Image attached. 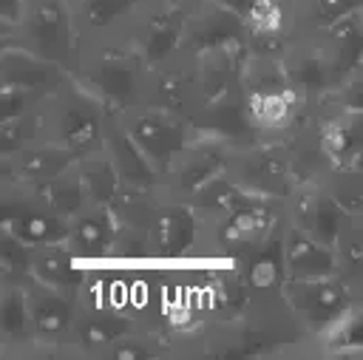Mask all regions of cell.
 <instances>
[{
	"label": "cell",
	"mask_w": 363,
	"mask_h": 360,
	"mask_svg": "<svg viewBox=\"0 0 363 360\" xmlns=\"http://www.w3.org/2000/svg\"><path fill=\"white\" fill-rule=\"evenodd\" d=\"M145 62L119 31L82 40V54L71 77L88 88L108 111L119 113L139 102Z\"/></svg>",
	"instance_id": "obj_1"
},
{
	"label": "cell",
	"mask_w": 363,
	"mask_h": 360,
	"mask_svg": "<svg viewBox=\"0 0 363 360\" xmlns=\"http://www.w3.org/2000/svg\"><path fill=\"white\" fill-rule=\"evenodd\" d=\"M3 43L23 45L68 71L77 68L82 54V34L68 0H26L17 23L3 31Z\"/></svg>",
	"instance_id": "obj_2"
},
{
	"label": "cell",
	"mask_w": 363,
	"mask_h": 360,
	"mask_svg": "<svg viewBox=\"0 0 363 360\" xmlns=\"http://www.w3.org/2000/svg\"><path fill=\"white\" fill-rule=\"evenodd\" d=\"M43 113L45 139L68 147L71 153L85 156L105 147V125L111 111L74 77L43 102Z\"/></svg>",
	"instance_id": "obj_3"
},
{
	"label": "cell",
	"mask_w": 363,
	"mask_h": 360,
	"mask_svg": "<svg viewBox=\"0 0 363 360\" xmlns=\"http://www.w3.org/2000/svg\"><path fill=\"white\" fill-rule=\"evenodd\" d=\"M119 122L125 125L130 139L139 145V150L150 159V164L159 170V176L179 156V150L201 133L193 116L162 111L145 102H136L128 111H119Z\"/></svg>",
	"instance_id": "obj_4"
},
{
	"label": "cell",
	"mask_w": 363,
	"mask_h": 360,
	"mask_svg": "<svg viewBox=\"0 0 363 360\" xmlns=\"http://www.w3.org/2000/svg\"><path fill=\"white\" fill-rule=\"evenodd\" d=\"M284 306L289 315L309 329L312 334H320L329 329L357 298V289L343 275H326V278H286L281 286Z\"/></svg>",
	"instance_id": "obj_5"
},
{
	"label": "cell",
	"mask_w": 363,
	"mask_h": 360,
	"mask_svg": "<svg viewBox=\"0 0 363 360\" xmlns=\"http://www.w3.org/2000/svg\"><path fill=\"white\" fill-rule=\"evenodd\" d=\"M184 23H187V9H179L167 0H145L133 11V17L119 28V34L150 68L182 51Z\"/></svg>",
	"instance_id": "obj_6"
},
{
	"label": "cell",
	"mask_w": 363,
	"mask_h": 360,
	"mask_svg": "<svg viewBox=\"0 0 363 360\" xmlns=\"http://www.w3.org/2000/svg\"><path fill=\"white\" fill-rule=\"evenodd\" d=\"M0 230L26 241L28 247H43L68 238V218L54 213L34 187L3 179V215Z\"/></svg>",
	"instance_id": "obj_7"
},
{
	"label": "cell",
	"mask_w": 363,
	"mask_h": 360,
	"mask_svg": "<svg viewBox=\"0 0 363 360\" xmlns=\"http://www.w3.org/2000/svg\"><path fill=\"white\" fill-rule=\"evenodd\" d=\"M284 224H286V201L272 196H255L252 201L218 218L213 224V238L218 249L244 258L250 249H255L269 235L284 230Z\"/></svg>",
	"instance_id": "obj_8"
},
{
	"label": "cell",
	"mask_w": 363,
	"mask_h": 360,
	"mask_svg": "<svg viewBox=\"0 0 363 360\" xmlns=\"http://www.w3.org/2000/svg\"><path fill=\"white\" fill-rule=\"evenodd\" d=\"M230 147H233L230 139H224L218 133H210V130H201L167 164V170L162 173L159 190L164 196L190 198L201 184H207L213 176H218L221 170H227Z\"/></svg>",
	"instance_id": "obj_9"
},
{
	"label": "cell",
	"mask_w": 363,
	"mask_h": 360,
	"mask_svg": "<svg viewBox=\"0 0 363 360\" xmlns=\"http://www.w3.org/2000/svg\"><path fill=\"white\" fill-rule=\"evenodd\" d=\"M139 102L162 108V111L196 116L201 111V94H199V85H196L190 57L184 51H179L176 57L145 68Z\"/></svg>",
	"instance_id": "obj_10"
},
{
	"label": "cell",
	"mask_w": 363,
	"mask_h": 360,
	"mask_svg": "<svg viewBox=\"0 0 363 360\" xmlns=\"http://www.w3.org/2000/svg\"><path fill=\"white\" fill-rule=\"evenodd\" d=\"M11 281H17V286L26 295L37 340L40 343H65V340H71V332H74L77 317H79L77 298L37 281L31 272L17 275Z\"/></svg>",
	"instance_id": "obj_11"
},
{
	"label": "cell",
	"mask_w": 363,
	"mask_h": 360,
	"mask_svg": "<svg viewBox=\"0 0 363 360\" xmlns=\"http://www.w3.org/2000/svg\"><path fill=\"white\" fill-rule=\"evenodd\" d=\"M346 218H349V213L340 207V201L326 190V184L320 179L301 181L292 190V196L286 198V221L329 247H335Z\"/></svg>",
	"instance_id": "obj_12"
},
{
	"label": "cell",
	"mask_w": 363,
	"mask_h": 360,
	"mask_svg": "<svg viewBox=\"0 0 363 360\" xmlns=\"http://www.w3.org/2000/svg\"><path fill=\"white\" fill-rule=\"evenodd\" d=\"M199 213L187 198L164 196L159 190L156 210L150 215V255L153 258H184L199 241Z\"/></svg>",
	"instance_id": "obj_13"
},
{
	"label": "cell",
	"mask_w": 363,
	"mask_h": 360,
	"mask_svg": "<svg viewBox=\"0 0 363 360\" xmlns=\"http://www.w3.org/2000/svg\"><path fill=\"white\" fill-rule=\"evenodd\" d=\"M71 79V71L48 57H40L23 45L3 43L0 48V88H20L37 96H51Z\"/></svg>",
	"instance_id": "obj_14"
},
{
	"label": "cell",
	"mask_w": 363,
	"mask_h": 360,
	"mask_svg": "<svg viewBox=\"0 0 363 360\" xmlns=\"http://www.w3.org/2000/svg\"><path fill=\"white\" fill-rule=\"evenodd\" d=\"M315 145L329 167H354L363 153V108L320 105Z\"/></svg>",
	"instance_id": "obj_15"
},
{
	"label": "cell",
	"mask_w": 363,
	"mask_h": 360,
	"mask_svg": "<svg viewBox=\"0 0 363 360\" xmlns=\"http://www.w3.org/2000/svg\"><path fill=\"white\" fill-rule=\"evenodd\" d=\"M247 40V23L244 14L216 3V0H201L193 9H187V23H184V54H196L213 45L224 43H238Z\"/></svg>",
	"instance_id": "obj_16"
},
{
	"label": "cell",
	"mask_w": 363,
	"mask_h": 360,
	"mask_svg": "<svg viewBox=\"0 0 363 360\" xmlns=\"http://www.w3.org/2000/svg\"><path fill=\"white\" fill-rule=\"evenodd\" d=\"M244 23L250 54L284 57L295 37L292 0H252L244 14Z\"/></svg>",
	"instance_id": "obj_17"
},
{
	"label": "cell",
	"mask_w": 363,
	"mask_h": 360,
	"mask_svg": "<svg viewBox=\"0 0 363 360\" xmlns=\"http://www.w3.org/2000/svg\"><path fill=\"white\" fill-rule=\"evenodd\" d=\"M193 74H196V85L201 94V108L218 96H224L233 85H238L241 79V68L250 57V45L247 40L238 43H224V45H213L196 54H187Z\"/></svg>",
	"instance_id": "obj_18"
},
{
	"label": "cell",
	"mask_w": 363,
	"mask_h": 360,
	"mask_svg": "<svg viewBox=\"0 0 363 360\" xmlns=\"http://www.w3.org/2000/svg\"><path fill=\"white\" fill-rule=\"evenodd\" d=\"M77 159L79 156L71 153L68 147H62L51 139H40V142H31V145L3 156V179L26 184V187H40V184L51 181L54 176H60L62 170H68Z\"/></svg>",
	"instance_id": "obj_19"
},
{
	"label": "cell",
	"mask_w": 363,
	"mask_h": 360,
	"mask_svg": "<svg viewBox=\"0 0 363 360\" xmlns=\"http://www.w3.org/2000/svg\"><path fill=\"white\" fill-rule=\"evenodd\" d=\"M312 34H315L318 48H320V54H323V60L332 71L335 88L354 68L363 65V9L340 17L329 28H320V31H312Z\"/></svg>",
	"instance_id": "obj_20"
},
{
	"label": "cell",
	"mask_w": 363,
	"mask_h": 360,
	"mask_svg": "<svg viewBox=\"0 0 363 360\" xmlns=\"http://www.w3.org/2000/svg\"><path fill=\"white\" fill-rule=\"evenodd\" d=\"M119 235V218L111 204H88L82 213H77L68 221V238L65 244L82 258L96 261L113 255Z\"/></svg>",
	"instance_id": "obj_21"
},
{
	"label": "cell",
	"mask_w": 363,
	"mask_h": 360,
	"mask_svg": "<svg viewBox=\"0 0 363 360\" xmlns=\"http://www.w3.org/2000/svg\"><path fill=\"white\" fill-rule=\"evenodd\" d=\"M105 150L113 159V164H116V170L122 176V184L145 187V190H159V184H162L159 170L139 150V145L130 139V133L119 122V113H113V111L108 113V125H105Z\"/></svg>",
	"instance_id": "obj_22"
},
{
	"label": "cell",
	"mask_w": 363,
	"mask_h": 360,
	"mask_svg": "<svg viewBox=\"0 0 363 360\" xmlns=\"http://www.w3.org/2000/svg\"><path fill=\"white\" fill-rule=\"evenodd\" d=\"M284 264H286V278H326V275H340L337 272V255L335 247L318 241L315 235L303 232L295 224H284Z\"/></svg>",
	"instance_id": "obj_23"
},
{
	"label": "cell",
	"mask_w": 363,
	"mask_h": 360,
	"mask_svg": "<svg viewBox=\"0 0 363 360\" xmlns=\"http://www.w3.org/2000/svg\"><path fill=\"white\" fill-rule=\"evenodd\" d=\"M79 261L82 258L65 241H54V244L34 247L28 272L48 286H54L71 298H79V289L88 281V272L79 266Z\"/></svg>",
	"instance_id": "obj_24"
},
{
	"label": "cell",
	"mask_w": 363,
	"mask_h": 360,
	"mask_svg": "<svg viewBox=\"0 0 363 360\" xmlns=\"http://www.w3.org/2000/svg\"><path fill=\"white\" fill-rule=\"evenodd\" d=\"M281 235H284V230H278L264 244H258L244 258H238V266H241V272L247 278V286H250L252 298H264L269 292L281 295V286L286 281V264H284V241H281Z\"/></svg>",
	"instance_id": "obj_25"
},
{
	"label": "cell",
	"mask_w": 363,
	"mask_h": 360,
	"mask_svg": "<svg viewBox=\"0 0 363 360\" xmlns=\"http://www.w3.org/2000/svg\"><path fill=\"white\" fill-rule=\"evenodd\" d=\"M255 196H264V193H255V190L244 187L238 179H233L227 170H221V173L213 176L207 184H201L187 201L196 207V213H199L201 221L216 224L218 218H224L227 213H233V210H238L241 204L252 201Z\"/></svg>",
	"instance_id": "obj_26"
},
{
	"label": "cell",
	"mask_w": 363,
	"mask_h": 360,
	"mask_svg": "<svg viewBox=\"0 0 363 360\" xmlns=\"http://www.w3.org/2000/svg\"><path fill=\"white\" fill-rule=\"evenodd\" d=\"M133 329L136 323L119 312H88V315L79 312L77 326L71 332V343L82 346L91 354H105L108 346H113L119 337H125Z\"/></svg>",
	"instance_id": "obj_27"
},
{
	"label": "cell",
	"mask_w": 363,
	"mask_h": 360,
	"mask_svg": "<svg viewBox=\"0 0 363 360\" xmlns=\"http://www.w3.org/2000/svg\"><path fill=\"white\" fill-rule=\"evenodd\" d=\"M0 337L3 346H34L37 332L31 323V312L26 303L23 289L17 281L3 278V295H0Z\"/></svg>",
	"instance_id": "obj_28"
},
{
	"label": "cell",
	"mask_w": 363,
	"mask_h": 360,
	"mask_svg": "<svg viewBox=\"0 0 363 360\" xmlns=\"http://www.w3.org/2000/svg\"><path fill=\"white\" fill-rule=\"evenodd\" d=\"M77 167H79V176H82L91 204H113L116 193L122 190V176H119L113 159L108 156V150L102 147V150L79 156Z\"/></svg>",
	"instance_id": "obj_29"
},
{
	"label": "cell",
	"mask_w": 363,
	"mask_h": 360,
	"mask_svg": "<svg viewBox=\"0 0 363 360\" xmlns=\"http://www.w3.org/2000/svg\"><path fill=\"white\" fill-rule=\"evenodd\" d=\"M34 190L40 193V198H43L54 213H60V215H62V218H68V221L91 204V198H88V190H85V184H82V176H79L77 162H74L68 170H62L60 176H54L51 181H45V184L34 187Z\"/></svg>",
	"instance_id": "obj_30"
},
{
	"label": "cell",
	"mask_w": 363,
	"mask_h": 360,
	"mask_svg": "<svg viewBox=\"0 0 363 360\" xmlns=\"http://www.w3.org/2000/svg\"><path fill=\"white\" fill-rule=\"evenodd\" d=\"M318 337L323 340L329 354L363 357V306H360V300L354 298V303Z\"/></svg>",
	"instance_id": "obj_31"
},
{
	"label": "cell",
	"mask_w": 363,
	"mask_h": 360,
	"mask_svg": "<svg viewBox=\"0 0 363 360\" xmlns=\"http://www.w3.org/2000/svg\"><path fill=\"white\" fill-rule=\"evenodd\" d=\"M363 0H292L295 31H320L340 17L360 11Z\"/></svg>",
	"instance_id": "obj_32"
},
{
	"label": "cell",
	"mask_w": 363,
	"mask_h": 360,
	"mask_svg": "<svg viewBox=\"0 0 363 360\" xmlns=\"http://www.w3.org/2000/svg\"><path fill=\"white\" fill-rule=\"evenodd\" d=\"M45 139V113H43V105L26 111V113H17V116H6L0 119V153L9 156L31 142H40Z\"/></svg>",
	"instance_id": "obj_33"
},
{
	"label": "cell",
	"mask_w": 363,
	"mask_h": 360,
	"mask_svg": "<svg viewBox=\"0 0 363 360\" xmlns=\"http://www.w3.org/2000/svg\"><path fill=\"white\" fill-rule=\"evenodd\" d=\"M335 255H337V272L343 278H349L352 283L363 281V218L354 215L346 218L335 241Z\"/></svg>",
	"instance_id": "obj_34"
},
{
	"label": "cell",
	"mask_w": 363,
	"mask_h": 360,
	"mask_svg": "<svg viewBox=\"0 0 363 360\" xmlns=\"http://www.w3.org/2000/svg\"><path fill=\"white\" fill-rule=\"evenodd\" d=\"M320 181L349 215L363 218V173L357 167H329Z\"/></svg>",
	"instance_id": "obj_35"
},
{
	"label": "cell",
	"mask_w": 363,
	"mask_h": 360,
	"mask_svg": "<svg viewBox=\"0 0 363 360\" xmlns=\"http://www.w3.org/2000/svg\"><path fill=\"white\" fill-rule=\"evenodd\" d=\"M31 252H34V247H28L26 241L0 230V269H3V278L26 275L28 266H31Z\"/></svg>",
	"instance_id": "obj_36"
},
{
	"label": "cell",
	"mask_w": 363,
	"mask_h": 360,
	"mask_svg": "<svg viewBox=\"0 0 363 360\" xmlns=\"http://www.w3.org/2000/svg\"><path fill=\"white\" fill-rule=\"evenodd\" d=\"M108 357H116V360H142V357H153L159 354V349L153 346V340H147L139 329L128 332L125 337H119L113 346L105 349Z\"/></svg>",
	"instance_id": "obj_37"
},
{
	"label": "cell",
	"mask_w": 363,
	"mask_h": 360,
	"mask_svg": "<svg viewBox=\"0 0 363 360\" xmlns=\"http://www.w3.org/2000/svg\"><path fill=\"white\" fill-rule=\"evenodd\" d=\"M320 105H337V108H363V65L354 68Z\"/></svg>",
	"instance_id": "obj_38"
},
{
	"label": "cell",
	"mask_w": 363,
	"mask_h": 360,
	"mask_svg": "<svg viewBox=\"0 0 363 360\" xmlns=\"http://www.w3.org/2000/svg\"><path fill=\"white\" fill-rule=\"evenodd\" d=\"M23 3H26V0H0V26H3V31L17 23Z\"/></svg>",
	"instance_id": "obj_39"
},
{
	"label": "cell",
	"mask_w": 363,
	"mask_h": 360,
	"mask_svg": "<svg viewBox=\"0 0 363 360\" xmlns=\"http://www.w3.org/2000/svg\"><path fill=\"white\" fill-rule=\"evenodd\" d=\"M216 3H221V6H227L233 11H238V14H247V9H250L252 0H216Z\"/></svg>",
	"instance_id": "obj_40"
},
{
	"label": "cell",
	"mask_w": 363,
	"mask_h": 360,
	"mask_svg": "<svg viewBox=\"0 0 363 360\" xmlns=\"http://www.w3.org/2000/svg\"><path fill=\"white\" fill-rule=\"evenodd\" d=\"M167 3H173V6H179V9H193V6L201 3V0H167Z\"/></svg>",
	"instance_id": "obj_41"
},
{
	"label": "cell",
	"mask_w": 363,
	"mask_h": 360,
	"mask_svg": "<svg viewBox=\"0 0 363 360\" xmlns=\"http://www.w3.org/2000/svg\"><path fill=\"white\" fill-rule=\"evenodd\" d=\"M354 167H357V170H360V173H363V153H360V159H357V162H354Z\"/></svg>",
	"instance_id": "obj_42"
},
{
	"label": "cell",
	"mask_w": 363,
	"mask_h": 360,
	"mask_svg": "<svg viewBox=\"0 0 363 360\" xmlns=\"http://www.w3.org/2000/svg\"><path fill=\"white\" fill-rule=\"evenodd\" d=\"M354 286H363V281H357V283H354Z\"/></svg>",
	"instance_id": "obj_43"
}]
</instances>
